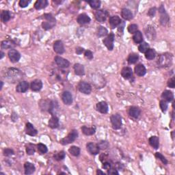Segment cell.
I'll list each match as a JSON object with an SVG mask.
<instances>
[{"mask_svg": "<svg viewBox=\"0 0 175 175\" xmlns=\"http://www.w3.org/2000/svg\"><path fill=\"white\" fill-rule=\"evenodd\" d=\"M43 18L46 20V21H43L42 23V27L44 30H49L55 26L56 20L51 14H45Z\"/></svg>", "mask_w": 175, "mask_h": 175, "instance_id": "6da1fadb", "label": "cell"}, {"mask_svg": "<svg viewBox=\"0 0 175 175\" xmlns=\"http://www.w3.org/2000/svg\"><path fill=\"white\" fill-rule=\"evenodd\" d=\"M78 136L77 131L75 129L72 130L71 132L69 133V135L67 137H64L63 139H62L60 140V144L62 145H67L69 144H71L75 140Z\"/></svg>", "mask_w": 175, "mask_h": 175, "instance_id": "7a4b0ae2", "label": "cell"}, {"mask_svg": "<svg viewBox=\"0 0 175 175\" xmlns=\"http://www.w3.org/2000/svg\"><path fill=\"white\" fill-rule=\"evenodd\" d=\"M111 123H112L113 129L118 130L121 128L122 126V117L120 114H114L111 116Z\"/></svg>", "mask_w": 175, "mask_h": 175, "instance_id": "3957f363", "label": "cell"}, {"mask_svg": "<svg viewBox=\"0 0 175 175\" xmlns=\"http://www.w3.org/2000/svg\"><path fill=\"white\" fill-rule=\"evenodd\" d=\"M114 38L115 36L114 33H110V34L108 35V36L106 38L103 40V44L106 45L107 48L108 49V50L112 51L114 49Z\"/></svg>", "mask_w": 175, "mask_h": 175, "instance_id": "277c9868", "label": "cell"}, {"mask_svg": "<svg viewBox=\"0 0 175 175\" xmlns=\"http://www.w3.org/2000/svg\"><path fill=\"white\" fill-rule=\"evenodd\" d=\"M78 90L82 93L86 94H89L92 91L91 86L87 82L80 81L78 84Z\"/></svg>", "mask_w": 175, "mask_h": 175, "instance_id": "5b68a950", "label": "cell"}, {"mask_svg": "<svg viewBox=\"0 0 175 175\" xmlns=\"http://www.w3.org/2000/svg\"><path fill=\"white\" fill-rule=\"evenodd\" d=\"M108 16V12L105 10H98L95 12L96 19L100 23L106 21L107 17Z\"/></svg>", "mask_w": 175, "mask_h": 175, "instance_id": "8992f818", "label": "cell"}, {"mask_svg": "<svg viewBox=\"0 0 175 175\" xmlns=\"http://www.w3.org/2000/svg\"><path fill=\"white\" fill-rule=\"evenodd\" d=\"M8 55L10 60V61L13 63L17 62L21 58L20 53H18L17 51L15 50V49H10L8 53Z\"/></svg>", "mask_w": 175, "mask_h": 175, "instance_id": "52a82bcc", "label": "cell"}, {"mask_svg": "<svg viewBox=\"0 0 175 175\" xmlns=\"http://www.w3.org/2000/svg\"><path fill=\"white\" fill-rule=\"evenodd\" d=\"M158 60H159L160 65L163 66V67H167L170 62L172 61V57L171 55H169L168 53H165V54L160 55L159 58H158Z\"/></svg>", "mask_w": 175, "mask_h": 175, "instance_id": "ba28073f", "label": "cell"}, {"mask_svg": "<svg viewBox=\"0 0 175 175\" xmlns=\"http://www.w3.org/2000/svg\"><path fill=\"white\" fill-rule=\"evenodd\" d=\"M86 148H87L88 151L91 154V155H97L99 153L100 149L98 147V145H96L93 142H89L86 145Z\"/></svg>", "mask_w": 175, "mask_h": 175, "instance_id": "9c48e42d", "label": "cell"}, {"mask_svg": "<svg viewBox=\"0 0 175 175\" xmlns=\"http://www.w3.org/2000/svg\"><path fill=\"white\" fill-rule=\"evenodd\" d=\"M55 62L59 67L62 68V69L68 68L70 66V62L67 60L60 56H56L55 57Z\"/></svg>", "mask_w": 175, "mask_h": 175, "instance_id": "30bf717a", "label": "cell"}, {"mask_svg": "<svg viewBox=\"0 0 175 175\" xmlns=\"http://www.w3.org/2000/svg\"><path fill=\"white\" fill-rule=\"evenodd\" d=\"M53 50L58 54H62L64 53V47L61 40H56L53 44Z\"/></svg>", "mask_w": 175, "mask_h": 175, "instance_id": "8fae6325", "label": "cell"}, {"mask_svg": "<svg viewBox=\"0 0 175 175\" xmlns=\"http://www.w3.org/2000/svg\"><path fill=\"white\" fill-rule=\"evenodd\" d=\"M62 100L66 105H71L73 103V96L70 92L64 91L62 94Z\"/></svg>", "mask_w": 175, "mask_h": 175, "instance_id": "7c38bea8", "label": "cell"}, {"mask_svg": "<svg viewBox=\"0 0 175 175\" xmlns=\"http://www.w3.org/2000/svg\"><path fill=\"white\" fill-rule=\"evenodd\" d=\"M96 110L101 114H106L108 112V105L105 101L98 103L96 106Z\"/></svg>", "mask_w": 175, "mask_h": 175, "instance_id": "4fadbf2b", "label": "cell"}, {"mask_svg": "<svg viewBox=\"0 0 175 175\" xmlns=\"http://www.w3.org/2000/svg\"><path fill=\"white\" fill-rule=\"evenodd\" d=\"M145 33H146V36H147V38L149 39V40H154L156 36V32L155 29L153 26H149L147 27L145 30Z\"/></svg>", "mask_w": 175, "mask_h": 175, "instance_id": "5bb4252c", "label": "cell"}, {"mask_svg": "<svg viewBox=\"0 0 175 175\" xmlns=\"http://www.w3.org/2000/svg\"><path fill=\"white\" fill-rule=\"evenodd\" d=\"M43 82L40 79H35L31 83V89L34 92H38L42 89Z\"/></svg>", "mask_w": 175, "mask_h": 175, "instance_id": "9a60e30c", "label": "cell"}, {"mask_svg": "<svg viewBox=\"0 0 175 175\" xmlns=\"http://www.w3.org/2000/svg\"><path fill=\"white\" fill-rule=\"evenodd\" d=\"M29 88V84L27 81H22L18 83V84L16 86V92H21V93H23V92H26L27 90H28Z\"/></svg>", "mask_w": 175, "mask_h": 175, "instance_id": "2e32d148", "label": "cell"}, {"mask_svg": "<svg viewBox=\"0 0 175 175\" xmlns=\"http://www.w3.org/2000/svg\"><path fill=\"white\" fill-rule=\"evenodd\" d=\"M109 23H110L111 28H115L119 25H120L121 23H122V21H121L120 18L118 16L116 15L111 16L110 19H109Z\"/></svg>", "mask_w": 175, "mask_h": 175, "instance_id": "e0dca14e", "label": "cell"}, {"mask_svg": "<svg viewBox=\"0 0 175 175\" xmlns=\"http://www.w3.org/2000/svg\"><path fill=\"white\" fill-rule=\"evenodd\" d=\"M121 75L125 79H130L133 75V71L131 68L128 67L123 68L122 71H121Z\"/></svg>", "mask_w": 175, "mask_h": 175, "instance_id": "ac0fdd59", "label": "cell"}, {"mask_svg": "<svg viewBox=\"0 0 175 175\" xmlns=\"http://www.w3.org/2000/svg\"><path fill=\"white\" fill-rule=\"evenodd\" d=\"M26 134L30 135V136H34L37 134L38 131L34 128V125L31 124L30 123H28L26 126Z\"/></svg>", "mask_w": 175, "mask_h": 175, "instance_id": "d6986e66", "label": "cell"}, {"mask_svg": "<svg viewBox=\"0 0 175 175\" xmlns=\"http://www.w3.org/2000/svg\"><path fill=\"white\" fill-rule=\"evenodd\" d=\"M77 22L80 25H85L86 23H89L90 22V18L86 14H81L78 16Z\"/></svg>", "mask_w": 175, "mask_h": 175, "instance_id": "ffe728a7", "label": "cell"}, {"mask_svg": "<svg viewBox=\"0 0 175 175\" xmlns=\"http://www.w3.org/2000/svg\"><path fill=\"white\" fill-rule=\"evenodd\" d=\"M135 73L137 75L140 76V77H142L147 73V69L145 66L142 64H139L137 66H135Z\"/></svg>", "mask_w": 175, "mask_h": 175, "instance_id": "44dd1931", "label": "cell"}, {"mask_svg": "<svg viewBox=\"0 0 175 175\" xmlns=\"http://www.w3.org/2000/svg\"><path fill=\"white\" fill-rule=\"evenodd\" d=\"M141 111L140 110V108L137 107L133 106L130 108L129 110V114L131 117H132L133 118H137L140 115Z\"/></svg>", "mask_w": 175, "mask_h": 175, "instance_id": "7402d4cb", "label": "cell"}, {"mask_svg": "<svg viewBox=\"0 0 175 175\" xmlns=\"http://www.w3.org/2000/svg\"><path fill=\"white\" fill-rule=\"evenodd\" d=\"M162 97L166 102H171L174 99V94L170 90H165L162 94Z\"/></svg>", "mask_w": 175, "mask_h": 175, "instance_id": "603a6c76", "label": "cell"}, {"mask_svg": "<svg viewBox=\"0 0 175 175\" xmlns=\"http://www.w3.org/2000/svg\"><path fill=\"white\" fill-rule=\"evenodd\" d=\"M24 169H25V174H32L35 171V166L33 165L32 163L30 162H26L24 164Z\"/></svg>", "mask_w": 175, "mask_h": 175, "instance_id": "cb8c5ba5", "label": "cell"}, {"mask_svg": "<svg viewBox=\"0 0 175 175\" xmlns=\"http://www.w3.org/2000/svg\"><path fill=\"white\" fill-rule=\"evenodd\" d=\"M49 127L51 129L57 128L59 127V118L55 116H52L49 120Z\"/></svg>", "mask_w": 175, "mask_h": 175, "instance_id": "d4e9b609", "label": "cell"}, {"mask_svg": "<svg viewBox=\"0 0 175 175\" xmlns=\"http://www.w3.org/2000/svg\"><path fill=\"white\" fill-rule=\"evenodd\" d=\"M73 68H74V71H75V73L76 75L81 76V75H84V73H85V70H84V66L80 64L79 63L75 64Z\"/></svg>", "mask_w": 175, "mask_h": 175, "instance_id": "484cf974", "label": "cell"}, {"mask_svg": "<svg viewBox=\"0 0 175 175\" xmlns=\"http://www.w3.org/2000/svg\"><path fill=\"white\" fill-rule=\"evenodd\" d=\"M82 132L86 135H92L94 134L96 131V127L92 126L91 127H88L86 126H83L81 127Z\"/></svg>", "mask_w": 175, "mask_h": 175, "instance_id": "4316f807", "label": "cell"}, {"mask_svg": "<svg viewBox=\"0 0 175 175\" xmlns=\"http://www.w3.org/2000/svg\"><path fill=\"white\" fill-rule=\"evenodd\" d=\"M121 16L125 20H131L133 18V14L130 10L127 8H123L121 11Z\"/></svg>", "mask_w": 175, "mask_h": 175, "instance_id": "83f0119b", "label": "cell"}, {"mask_svg": "<svg viewBox=\"0 0 175 175\" xmlns=\"http://www.w3.org/2000/svg\"><path fill=\"white\" fill-rule=\"evenodd\" d=\"M149 144L155 149H157L159 147V140L157 136H152L149 138Z\"/></svg>", "mask_w": 175, "mask_h": 175, "instance_id": "f1b7e54d", "label": "cell"}, {"mask_svg": "<svg viewBox=\"0 0 175 175\" xmlns=\"http://www.w3.org/2000/svg\"><path fill=\"white\" fill-rule=\"evenodd\" d=\"M16 45V43L14 42L13 40H4L1 42V49H12V48L13 47H14Z\"/></svg>", "mask_w": 175, "mask_h": 175, "instance_id": "f546056e", "label": "cell"}, {"mask_svg": "<svg viewBox=\"0 0 175 175\" xmlns=\"http://www.w3.org/2000/svg\"><path fill=\"white\" fill-rule=\"evenodd\" d=\"M48 5V1L47 0H38L34 4V7L36 10H40L46 8Z\"/></svg>", "mask_w": 175, "mask_h": 175, "instance_id": "4dcf8cb0", "label": "cell"}, {"mask_svg": "<svg viewBox=\"0 0 175 175\" xmlns=\"http://www.w3.org/2000/svg\"><path fill=\"white\" fill-rule=\"evenodd\" d=\"M133 40L135 43H141L143 40V36L142 34L140 32V31H137L136 32L134 33V35L133 36Z\"/></svg>", "mask_w": 175, "mask_h": 175, "instance_id": "1f68e13d", "label": "cell"}, {"mask_svg": "<svg viewBox=\"0 0 175 175\" xmlns=\"http://www.w3.org/2000/svg\"><path fill=\"white\" fill-rule=\"evenodd\" d=\"M10 13L8 10H3L1 13V19L4 23L8 22L10 19Z\"/></svg>", "mask_w": 175, "mask_h": 175, "instance_id": "d6a6232c", "label": "cell"}, {"mask_svg": "<svg viewBox=\"0 0 175 175\" xmlns=\"http://www.w3.org/2000/svg\"><path fill=\"white\" fill-rule=\"evenodd\" d=\"M156 56V52L153 49H149L147 51V52L145 53V57L147 60H153Z\"/></svg>", "mask_w": 175, "mask_h": 175, "instance_id": "836d02e7", "label": "cell"}, {"mask_svg": "<svg viewBox=\"0 0 175 175\" xmlns=\"http://www.w3.org/2000/svg\"><path fill=\"white\" fill-rule=\"evenodd\" d=\"M138 59H139L138 55L136 54V53H131V54L129 55L127 61H128V62L129 64H133L136 63L137 60H138Z\"/></svg>", "mask_w": 175, "mask_h": 175, "instance_id": "e575fe53", "label": "cell"}, {"mask_svg": "<svg viewBox=\"0 0 175 175\" xmlns=\"http://www.w3.org/2000/svg\"><path fill=\"white\" fill-rule=\"evenodd\" d=\"M69 152L72 155L75 156V157H77L80 154V149L78 147H76V146H73V147H70Z\"/></svg>", "mask_w": 175, "mask_h": 175, "instance_id": "d590c367", "label": "cell"}, {"mask_svg": "<svg viewBox=\"0 0 175 175\" xmlns=\"http://www.w3.org/2000/svg\"><path fill=\"white\" fill-rule=\"evenodd\" d=\"M108 34V31L103 26H99L97 30V35L98 37H102L106 36Z\"/></svg>", "mask_w": 175, "mask_h": 175, "instance_id": "8d00e7d4", "label": "cell"}, {"mask_svg": "<svg viewBox=\"0 0 175 175\" xmlns=\"http://www.w3.org/2000/svg\"><path fill=\"white\" fill-rule=\"evenodd\" d=\"M35 151H36V148L35 145H32V144H29L26 146V153L29 155H34Z\"/></svg>", "mask_w": 175, "mask_h": 175, "instance_id": "74e56055", "label": "cell"}, {"mask_svg": "<svg viewBox=\"0 0 175 175\" xmlns=\"http://www.w3.org/2000/svg\"><path fill=\"white\" fill-rule=\"evenodd\" d=\"M66 153L64 151H60L57 152V153H55L54 155H53V157L55 160L57 161H61V160L64 159L65 158Z\"/></svg>", "mask_w": 175, "mask_h": 175, "instance_id": "f35d334b", "label": "cell"}, {"mask_svg": "<svg viewBox=\"0 0 175 175\" xmlns=\"http://www.w3.org/2000/svg\"><path fill=\"white\" fill-rule=\"evenodd\" d=\"M88 3L89 4L90 7L94 9H97L101 6V1L98 0H90V1H88Z\"/></svg>", "mask_w": 175, "mask_h": 175, "instance_id": "ab89813d", "label": "cell"}, {"mask_svg": "<svg viewBox=\"0 0 175 175\" xmlns=\"http://www.w3.org/2000/svg\"><path fill=\"white\" fill-rule=\"evenodd\" d=\"M37 149H38V151L40 154L46 153L47 151H48L46 145H43V144H41V143L38 144V145H37Z\"/></svg>", "mask_w": 175, "mask_h": 175, "instance_id": "60d3db41", "label": "cell"}, {"mask_svg": "<svg viewBox=\"0 0 175 175\" xmlns=\"http://www.w3.org/2000/svg\"><path fill=\"white\" fill-rule=\"evenodd\" d=\"M149 49V45L147 43H142V44L140 45V46L138 47L139 51H140L141 53H146Z\"/></svg>", "mask_w": 175, "mask_h": 175, "instance_id": "b9f144b4", "label": "cell"}, {"mask_svg": "<svg viewBox=\"0 0 175 175\" xmlns=\"http://www.w3.org/2000/svg\"><path fill=\"white\" fill-rule=\"evenodd\" d=\"M160 21H161V23L164 25V26H165V25H166V23L169 21V17H168V15L166 12L162 13L161 18H160Z\"/></svg>", "mask_w": 175, "mask_h": 175, "instance_id": "7bdbcfd3", "label": "cell"}, {"mask_svg": "<svg viewBox=\"0 0 175 175\" xmlns=\"http://www.w3.org/2000/svg\"><path fill=\"white\" fill-rule=\"evenodd\" d=\"M137 28L138 27L136 24H131L128 27V32L131 34H134L137 31Z\"/></svg>", "mask_w": 175, "mask_h": 175, "instance_id": "ee69618b", "label": "cell"}, {"mask_svg": "<svg viewBox=\"0 0 175 175\" xmlns=\"http://www.w3.org/2000/svg\"><path fill=\"white\" fill-rule=\"evenodd\" d=\"M155 157L157 158V159H160L162 161V163H163L164 164H165V165H166V164H168V160L166 159V157H164V156L162 155V153H155Z\"/></svg>", "mask_w": 175, "mask_h": 175, "instance_id": "f6af8a7d", "label": "cell"}, {"mask_svg": "<svg viewBox=\"0 0 175 175\" xmlns=\"http://www.w3.org/2000/svg\"><path fill=\"white\" fill-rule=\"evenodd\" d=\"M159 106L160 108H161L162 112H165L166 110H167L168 109V103L166 101L164 100H162L160 101L159 103Z\"/></svg>", "mask_w": 175, "mask_h": 175, "instance_id": "bcb514c9", "label": "cell"}, {"mask_svg": "<svg viewBox=\"0 0 175 175\" xmlns=\"http://www.w3.org/2000/svg\"><path fill=\"white\" fill-rule=\"evenodd\" d=\"M98 147H99V149L104 150V149H106L107 148L109 147V144L108 142L106 141H101L100 142H98Z\"/></svg>", "mask_w": 175, "mask_h": 175, "instance_id": "7dc6e473", "label": "cell"}, {"mask_svg": "<svg viewBox=\"0 0 175 175\" xmlns=\"http://www.w3.org/2000/svg\"><path fill=\"white\" fill-rule=\"evenodd\" d=\"M168 86L169 88H174V87H175V79H174V77H171L169 80H168Z\"/></svg>", "mask_w": 175, "mask_h": 175, "instance_id": "c3c4849f", "label": "cell"}, {"mask_svg": "<svg viewBox=\"0 0 175 175\" xmlns=\"http://www.w3.org/2000/svg\"><path fill=\"white\" fill-rule=\"evenodd\" d=\"M30 3V1H28V0H21L18 4H19L20 7L26 8L29 5V4Z\"/></svg>", "mask_w": 175, "mask_h": 175, "instance_id": "681fc988", "label": "cell"}, {"mask_svg": "<svg viewBox=\"0 0 175 175\" xmlns=\"http://www.w3.org/2000/svg\"><path fill=\"white\" fill-rule=\"evenodd\" d=\"M84 55H85L86 58L88 60H92V58H93V53L90 50L86 51L85 53H84Z\"/></svg>", "mask_w": 175, "mask_h": 175, "instance_id": "f907efd6", "label": "cell"}, {"mask_svg": "<svg viewBox=\"0 0 175 175\" xmlns=\"http://www.w3.org/2000/svg\"><path fill=\"white\" fill-rule=\"evenodd\" d=\"M14 154V151L13 150L10 149H4V155L5 156H10Z\"/></svg>", "mask_w": 175, "mask_h": 175, "instance_id": "816d5d0a", "label": "cell"}, {"mask_svg": "<svg viewBox=\"0 0 175 175\" xmlns=\"http://www.w3.org/2000/svg\"><path fill=\"white\" fill-rule=\"evenodd\" d=\"M103 168H104V169H106L107 170H110L112 168V164H111L109 162H103Z\"/></svg>", "mask_w": 175, "mask_h": 175, "instance_id": "f5cc1de1", "label": "cell"}, {"mask_svg": "<svg viewBox=\"0 0 175 175\" xmlns=\"http://www.w3.org/2000/svg\"><path fill=\"white\" fill-rule=\"evenodd\" d=\"M155 12H156V8H152L151 9L149 10V12H148V14L151 16V17H153L154 16H155Z\"/></svg>", "mask_w": 175, "mask_h": 175, "instance_id": "db71d44e", "label": "cell"}, {"mask_svg": "<svg viewBox=\"0 0 175 175\" xmlns=\"http://www.w3.org/2000/svg\"><path fill=\"white\" fill-rule=\"evenodd\" d=\"M108 174H118V172H117L116 169H113V168H111V169L108 170Z\"/></svg>", "mask_w": 175, "mask_h": 175, "instance_id": "11a10c76", "label": "cell"}, {"mask_svg": "<svg viewBox=\"0 0 175 175\" xmlns=\"http://www.w3.org/2000/svg\"><path fill=\"white\" fill-rule=\"evenodd\" d=\"M84 51V49L81 48V47H77V48H76V53H77V54L78 55H81Z\"/></svg>", "mask_w": 175, "mask_h": 175, "instance_id": "9f6ffc18", "label": "cell"}, {"mask_svg": "<svg viewBox=\"0 0 175 175\" xmlns=\"http://www.w3.org/2000/svg\"><path fill=\"white\" fill-rule=\"evenodd\" d=\"M96 174H104V175L106 174L104 173L103 172H102L101 170H97V172H96Z\"/></svg>", "mask_w": 175, "mask_h": 175, "instance_id": "6f0895ef", "label": "cell"}, {"mask_svg": "<svg viewBox=\"0 0 175 175\" xmlns=\"http://www.w3.org/2000/svg\"><path fill=\"white\" fill-rule=\"evenodd\" d=\"M0 53H1V57H0V59H2V58H3V57H4V53L3 52H2V51H1V52H0Z\"/></svg>", "mask_w": 175, "mask_h": 175, "instance_id": "680465c9", "label": "cell"}, {"mask_svg": "<svg viewBox=\"0 0 175 175\" xmlns=\"http://www.w3.org/2000/svg\"><path fill=\"white\" fill-rule=\"evenodd\" d=\"M53 2H55V3H57V4H61L62 3L61 1H55V0H54V1H53Z\"/></svg>", "mask_w": 175, "mask_h": 175, "instance_id": "91938a15", "label": "cell"}, {"mask_svg": "<svg viewBox=\"0 0 175 175\" xmlns=\"http://www.w3.org/2000/svg\"><path fill=\"white\" fill-rule=\"evenodd\" d=\"M2 87H3V82L1 81V89L2 88Z\"/></svg>", "mask_w": 175, "mask_h": 175, "instance_id": "94428289", "label": "cell"}]
</instances>
